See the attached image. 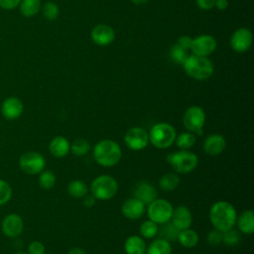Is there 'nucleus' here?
Instances as JSON below:
<instances>
[{
  "instance_id": "1",
  "label": "nucleus",
  "mask_w": 254,
  "mask_h": 254,
  "mask_svg": "<svg viewBox=\"0 0 254 254\" xmlns=\"http://www.w3.org/2000/svg\"><path fill=\"white\" fill-rule=\"evenodd\" d=\"M237 212L234 206L225 200L214 202L209 209V220L213 228L225 232L236 224Z\"/></svg>"
},
{
  "instance_id": "2",
  "label": "nucleus",
  "mask_w": 254,
  "mask_h": 254,
  "mask_svg": "<svg viewBox=\"0 0 254 254\" xmlns=\"http://www.w3.org/2000/svg\"><path fill=\"white\" fill-rule=\"evenodd\" d=\"M93 157L98 165L109 168L119 163L122 157V150L115 141L103 139L94 145Z\"/></svg>"
},
{
  "instance_id": "3",
  "label": "nucleus",
  "mask_w": 254,
  "mask_h": 254,
  "mask_svg": "<svg viewBox=\"0 0 254 254\" xmlns=\"http://www.w3.org/2000/svg\"><path fill=\"white\" fill-rule=\"evenodd\" d=\"M185 71L190 77L197 80H205L213 73V64L207 57L190 55L183 64Z\"/></svg>"
},
{
  "instance_id": "4",
  "label": "nucleus",
  "mask_w": 254,
  "mask_h": 254,
  "mask_svg": "<svg viewBox=\"0 0 254 254\" xmlns=\"http://www.w3.org/2000/svg\"><path fill=\"white\" fill-rule=\"evenodd\" d=\"M149 142L158 149H167L171 147L176 140V128L166 122L153 125L148 132Z\"/></svg>"
},
{
  "instance_id": "5",
  "label": "nucleus",
  "mask_w": 254,
  "mask_h": 254,
  "mask_svg": "<svg viewBox=\"0 0 254 254\" xmlns=\"http://www.w3.org/2000/svg\"><path fill=\"white\" fill-rule=\"evenodd\" d=\"M117 190V181L109 175H100L96 177L90 185L91 194L99 200H108L112 198Z\"/></svg>"
},
{
  "instance_id": "6",
  "label": "nucleus",
  "mask_w": 254,
  "mask_h": 254,
  "mask_svg": "<svg viewBox=\"0 0 254 254\" xmlns=\"http://www.w3.org/2000/svg\"><path fill=\"white\" fill-rule=\"evenodd\" d=\"M167 161L172 168L180 174H188L192 172L198 164L197 156L189 150H181L171 153L167 157Z\"/></svg>"
},
{
  "instance_id": "7",
  "label": "nucleus",
  "mask_w": 254,
  "mask_h": 254,
  "mask_svg": "<svg viewBox=\"0 0 254 254\" xmlns=\"http://www.w3.org/2000/svg\"><path fill=\"white\" fill-rule=\"evenodd\" d=\"M174 207L172 203L165 198H156L148 204L147 214L149 219L157 224H164L171 220Z\"/></svg>"
},
{
  "instance_id": "8",
  "label": "nucleus",
  "mask_w": 254,
  "mask_h": 254,
  "mask_svg": "<svg viewBox=\"0 0 254 254\" xmlns=\"http://www.w3.org/2000/svg\"><path fill=\"white\" fill-rule=\"evenodd\" d=\"M205 123L204 110L196 105L189 107L183 115V124L186 129L191 133L201 134Z\"/></svg>"
},
{
  "instance_id": "9",
  "label": "nucleus",
  "mask_w": 254,
  "mask_h": 254,
  "mask_svg": "<svg viewBox=\"0 0 254 254\" xmlns=\"http://www.w3.org/2000/svg\"><path fill=\"white\" fill-rule=\"evenodd\" d=\"M20 169L28 175L40 174L45 166L46 160L42 154L38 152H26L19 159Z\"/></svg>"
},
{
  "instance_id": "10",
  "label": "nucleus",
  "mask_w": 254,
  "mask_h": 254,
  "mask_svg": "<svg viewBox=\"0 0 254 254\" xmlns=\"http://www.w3.org/2000/svg\"><path fill=\"white\" fill-rule=\"evenodd\" d=\"M124 142L133 151H140L149 144L148 132L142 127H132L124 135Z\"/></svg>"
},
{
  "instance_id": "11",
  "label": "nucleus",
  "mask_w": 254,
  "mask_h": 254,
  "mask_svg": "<svg viewBox=\"0 0 254 254\" xmlns=\"http://www.w3.org/2000/svg\"><path fill=\"white\" fill-rule=\"evenodd\" d=\"M216 49V41L210 35H201L192 39L190 51L193 55L207 57Z\"/></svg>"
},
{
  "instance_id": "12",
  "label": "nucleus",
  "mask_w": 254,
  "mask_h": 254,
  "mask_svg": "<svg viewBox=\"0 0 254 254\" xmlns=\"http://www.w3.org/2000/svg\"><path fill=\"white\" fill-rule=\"evenodd\" d=\"M252 45V33L247 28H239L230 38V46L237 53H244Z\"/></svg>"
},
{
  "instance_id": "13",
  "label": "nucleus",
  "mask_w": 254,
  "mask_h": 254,
  "mask_svg": "<svg viewBox=\"0 0 254 254\" xmlns=\"http://www.w3.org/2000/svg\"><path fill=\"white\" fill-rule=\"evenodd\" d=\"M145 205L146 204L144 202H142L140 199L134 196L126 199L123 202L121 206V212L128 219H131V220L138 219L142 217L143 214L145 213L146 211Z\"/></svg>"
},
{
  "instance_id": "14",
  "label": "nucleus",
  "mask_w": 254,
  "mask_h": 254,
  "mask_svg": "<svg viewBox=\"0 0 254 254\" xmlns=\"http://www.w3.org/2000/svg\"><path fill=\"white\" fill-rule=\"evenodd\" d=\"M90 36L92 42L96 45L107 46L114 41L115 33L110 26L106 24H99L92 29Z\"/></svg>"
},
{
  "instance_id": "15",
  "label": "nucleus",
  "mask_w": 254,
  "mask_h": 254,
  "mask_svg": "<svg viewBox=\"0 0 254 254\" xmlns=\"http://www.w3.org/2000/svg\"><path fill=\"white\" fill-rule=\"evenodd\" d=\"M23 227V219L16 213L8 214L2 221V231L8 237H17L22 233Z\"/></svg>"
},
{
  "instance_id": "16",
  "label": "nucleus",
  "mask_w": 254,
  "mask_h": 254,
  "mask_svg": "<svg viewBox=\"0 0 254 254\" xmlns=\"http://www.w3.org/2000/svg\"><path fill=\"white\" fill-rule=\"evenodd\" d=\"M170 221L179 230L187 229L190 228L191 225L192 215L190 210L187 206L180 205L173 210V214Z\"/></svg>"
},
{
  "instance_id": "17",
  "label": "nucleus",
  "mask_w": 254,
  "mask_h": 254,
  "mask_svg": "<svg viewBox=\"0 0 254 254\" xmlns=\"http://www.w3.org/2000/svg\"><path fill=\"white\" fill-rule=\"evenodd\" d=\"M203 151L209 156H217L221 154L225 147V138L220 134H211L207 136L203 142Z\"/></svg>"
},
{
  "instance_id": "18",
  "label": "nucleus",
  "mask_w": 254,
  "mask_h": 254,
  "mask_svg": "<svg viewBox=\"0 0 254 254\" xmlns=\"http://www.w3.org/2000/svg\"><path fill=\"white\" fill-rule=\"evenodd\" d=\"M23 103L17 97H8L6 98L1 106L2 114L5 118L13 120L21 116L23 113Z\"/></svg>"
},
{
  "instance_id": "19",
  "label": "nucleus",
  "mask_w": 254,
  "mask_h": 254,
  "mask_svg": "<svg viewBox=\"0 0 254 254\" xmlns=\"http://www.w3.org/2000/svg\"><path fill=\"white\" fill-rule=\"evenodd\" d=\"M134 195L145 204H149L157 198V190L148 182H139L134 190Z\"/></svg>"
},
{
  "instance_id": "20",
  "label": "nucleus",
  "mask_w": 254,
  "mask_h": 254,
  "mask_svg": "<svg viewBox=\"0 0 254 254\" xmlns=\"http://www.w3.org/2000/svg\"><path fill=\"white\" fill-rule=\"evenodd\" d=\"M49 150L54 157L64 158L70 151V143L64 136H56L51 140Z\"/></svg>"
},
{
  "instance_id": "21",
  "label": "nucleus",
  "mask_w": 254,
  "mask_h": 254,
  "mask_svg": "<svg viewBox=\"0 0 254 254\" xmlns=\"http://www.w3.org/2000/svg\"><path fill=\"white\" fill-rule=\"evenodd\" d=\"M239 231L244 234H252L254 231V212L251 209L244 210L236 219Z\"/></svg>"
},
{
  "instance_id": "22",
  "label": "nucleus",
  "mask_w": 254,
  "mask_h": 254,
  "mask_svg": "<svg viewBox=\"0 0 254 254\" xmlns=\"http://www.w3.org/2000/svg\"><path fill=\"white\" fill-rule=\"evenodd\" d=\"M124 250L126 254H145L146 244L143 237L138 235L129 236L125 240Z\"/></svg>"
},
{
  "instance_id": "23",
  "label": "nucleus",
  "mask_w": 254,
  "mask_h": 254,
  "mask_svg": "<svg viewBox=\"0 0 254 254\" xmlns=\"http://www.w3.org/2000/svg\"><path fill=\"white\" fill-rule=\"evenodd\" d=\"M180 242V244L186 248H192L194 247L199 240L198 234L196 233V231L190 229V228H187V229H183L180 230L178 238H177Z\"/></svg>"
},
{
  "instance_id": "24",
  "label": "nucleus",
  "mask_w": 254,
  "mask_h": 254,
  "mask_svg": "<svg viewBox=\"0 0 254 254\" xmlns=\"http://www.w3.org/2000/svg\"><path fill=\"white\" fill-rule=\"evenodd\" d=\"M147 254H172V246L170 241L159 238L154 240L146 249Z\"/></svg>"
},
{
  "instance_id": "25",
  "label": "nucleus",
  "mask_w": 254,
  "mask_h": 254,
  "mask_svg": "<svg viewBox=\"0 0 254 254\" xmlns=\"http://www.w3.org/2000/svg\"><path fill=\"white\" fill-rule=\"evenodd\" d=\"M180 185V178L176 173H167L163 175L159 181V186L163 190L171 191Z\"/></svg>"
},
{
  "instance_id": "26",
  "label": "nucleus",
  "mask_w": 254,
  "mask_h": 254,
  "mask_svg": "<svg viewBox=\"0 0 254 254\" xmlns=\"http://www.w3.org/2000/svg\"><path fill=\"white\" fill-rule=\"evenodd\" d=\"M87 185L80 180H73L67 185V192L69 195L79 198L87 194Z\"/></svg>"
},
{
  "instance_id": "27",
  "label": "nucleus",
  "mask_w": 254,
  "mask_h": 254,
  "mask_svg": "<svg viewBox=\"0 0 254 254\" xmlns=\"http://www.w3.org/2000/svg\"><path fill=\"white\" fill-rule=\"evenodd\" d=\"M90 150V143L84 138H76L70 144V151L76 157L86 155Z\"/></svg>"
},
{
  "instance_id": "28",
  "label": "nucleus",
  "mask_w": 254,
  "mask_h": 254,
  "mask_svg": "<svg viewBox=\"0 0 254 254\" xmlns=\"http://www.w3.org/2000/svg\"><path fill=\"white\" fill-rule=\"evenodd\" d=\"M41 8V0H21L20 11L26 17L36 15Z\"/></svg>"
},
{
  "instance_id": "29",
  "label": "nucleus",
  "mask_w": 254,
  "mask_h": 254,
  "mask_svg": "<svg viewBox=\"0 0 254 254\" xmlns=\"http://www.w3.org/2000/svg\"><path fill=\"white\" fill-rule=\"evenodd\" d=\"M176 145L181 150H189L195 143V136L191 132H183L176 137Z\"/></svg>"
},
{
  "instance_id": "30",
  "label": "nucleus",
  "mask_w": 254,
  "mask_h": 254,
  "mask_svg": "<svg viewBox=\"0 0 254 254\" xmlns=\"http://www.w3.org/2000/svg\"><path fill=\"white\" fill-rule=\"evenodd\" d=\"M139 231H140V234H141L142 237L150 239V238L155 237L158 234L159 226L153 220L148 219V220H145L144 222L141 223Z\"/></svg>"
},
{
  "instance_id": "31",
  "label": "nucleus",
  "mask_w": 254,
  "mask_h": 254,
  "mask_svg": "<svg viewBox=\"0 0 254 254\" xmlns=\"http://www.w3.org/2000/svg\"><path fill=\"white\" fill-rule=\"evenodd\" d=\"M57 182L56 179V175L50 171V170H46V171H42L40 173V177H39V184L41 186L42 189L44 190H51L55 187Z\"/></svg>"
},
{
  "instance_id": "32",
  "label": "nucleus",
  "mask_w": 254,
  "mask_h": 254,
  "mask_svg": "<svg viewBox=\"0 0 254 254\" xmlns=\"http://www.w3.org/2000/svg\"><path fill=\"white\" fill-rule=\"evenodd\" d=\"M159 232L161 233L163 239L170 241V240H175L178 238L180 230L177 229L171 221H168L163 224L162 228L159 229Z\"/></svg>"
},
{
  "instance_id": "33",
  "label": "nucleus",
  "mask_w": 254,
  "mask_h": 254,
  "mask_svg": "<svg viewBox=\"0 0 254 254\" xmlns=\"http://www.w3.org/2000/svg\"><path fill=\"white\" fill-rule=\"evenodd\" d=\"M189 56V51L180 47L178 44H175L171 49V58L175 63L179 64H183Z\"/></svg>"
},
{
  "instance_id": "34",
  "label": "nucleus",
  "mask_w": 254,
  "mask_h": 254,
  "mask_svg": "<svg viewBox=\"0 0 254 254\" xmlns=\"http://www.w3.org/2000/svg\"><path fill=\"white\" fill-rule=\"evenodd\" d=\"M240 232L233 228L222 233V243H224L227 246H235L240 242Z\"/></svg>"
},
{
  "instance_id": "35",
  "label": "nucleus",
  "mask_w": 254,
  "mask_h": 254,
  "mask_svg": "<svg viewBox=\"0 0 254 254\" xmlns=\"http://www.w3.org/2000/svg\"><path fill=\"white\" fill-rule=\"evenodd\" d=\"M60 13L59 10V6L52 1L46 2L44 5V9H43V14L45 16L46 19L48 20H55L58 18Z\"/></svg>"
},
{
  "instance_id": "36",
  "label": "nucleus",
  "mask_w": 254,
  "mask_h": 254,
  "mask_svg": "<svg viewBox=\"0 0 254 254\" xmlns=\"http://www.w3.org/2000/svg\"><path fill=\"white\" fill-rule=\"evenodd\" d=\"M12 196V189L8 183L0 180V205L5 204Z\"/></svg>"
},
{
  "instance_id": "37",
  "label": "nucleus",
  "mask_w": 254,
  "mask_h": 254,
  "mask_svg": "<svg viewBox=\"0 0 254 254\" xmlns=\"http://www.w3.org/2000/svg\"><path fill=\"white\" fill-rule=\"evenodd\" d=\"M222 233L223 232H221L215 228L210 230L206 237L208 244H210L212 246H217L220 243H222Z\"/></svg>"
},
{
  "instance_id": "38",
  "label": "nucleus",
  "mask_w": 254,
  "mask_h": 254,
  "mask_svg": "<svg viewBox=\"0 0 254 254\" xmlns=\"http://www.w3.org/2000/svg\"><path fill=\"white\" fill-rule=\"evenodd\" d=\"M28 254H45V246L40 241H33L28 246Z\"/></svg>"
},
{
  "instance_id": "39",
  "label": "nucleus",
  "mask_w": 254,
  "mask_h": 254,
  "mask_svg": "<svg viewBox=\"0 0 254 254\" xmlns=\"http://www.w3.org/2000/svg\"><path fill=\"white\" fill-rule=\"evenodd\" d=\"M191 42H192V39H191L190 37H189V36H182V37L179 38L177 44H178L180 47L186 49L187 51H190Z\"/></svg>"
},
{
  "instance_id": "40",
  "label": "nucleus",
  "mask_w": 254,
  "mask_h": 254,
  "mask_svg": "<svg viewBox=\"0 0 254 254\" xmlns=\"http://www.w3.org/2000/svg\"><path fill=\"white\" fill-rule=\"evenodd\" d=\"M21 0H0V6L6 10L16 8L20 4Z\"/></svg>"
},
{
  "instance_id": "41",
  "label": "nucleus",
  "mask_w": 254,
  "mask_h": 254,
  "mask_svg": "<svg viewBox=\"0 0 254 254\" xmlns=\"http://www.w3.org/2000/svg\"><path fill=\"white\" fill-rule=\"evenodd\" d=\"M195 2L201 10H210L214 7L215 0H195Z\"/></svg>"
},
{
  "instance_id": "42",
  "label": "nucleus",
  "mask_w": 254,
  "mask_h": 254,
  "mask_svg": "<svg viewBox=\"0 0 254 254\" xmlns=\"http://www.w3.org/2000/svg\"><path fill=\"white\" fill-rule=\"evenodd\" d=\"M84 199H83V204L84 206L86 207H92L94 204H95V200L96 198L92 195V194H86L83 196Z\"/></svg>"
},
{
  "instance_id": "43",
  "label": "nucleus",
  "mask_w": 254,
  "mask_h": 254,
  "mask_svg": "<svg viewBox=\"0 0 254 254\" xmlns=\"http://www.w3.org/2000/svg\"><path fill=\"white\" fill-rule=\"evenodd\" d=\"M214 6L218 9V10H225L228 7V1L227 0H215L214 2Z\"/></svg>"
},
{
  "instance_id": "44",
  "label": "nucleus",
  "mask_w": 254,
  "mask_h": 254,
  "mask_svg": "<svg viewBox=\"0 0 254 254\" xmlns=\"http://www.w3.org/2000/svg\"><path fill=\"white\" fill-rule=\"evenodd\" d=\"M67 254H86V252L82 249V248H79V247H74V248H71Z\"/></svg>"
},
{
  "instance_id": "45",
  "label": "nucleus",
  "mask_w": 254,
  "mask_h": 254,
  "mask_svg": "<svg viewBox=\"0 0 254 254\" xmlns=\"http://www.w3.org/2000/svg\"><path fill=\"white\" fill-rule=\"evenodd\" d=\"M149 0H131V2L135 5H143V4H146Z\"/></svg>"
},
{
  "instance_id": "46",
  "label": "nucleus",
  "mask_w": 254,
  "mask_h": 254,
  "mask_svg": "<svg viewBox=\"0 0 254 254\" xmlns=\"http://www.w3.org/2000/svg\"><path fill=\"white\" fill-rule=\"evenodd\" d=\"M14 254H28V253H27V252H24V251H18V252L14 253Z\"/></svg>"
}]
</instances>
